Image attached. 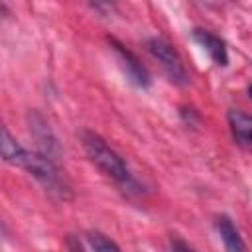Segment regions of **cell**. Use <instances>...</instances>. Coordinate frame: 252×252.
<instances>
[{
  "label": "cell",
  "mask_w": 252,
  "mask_h": 252,
  "mask_svg": "<svg viewBox=\"0 0 252 252\" xmlns=\"http://www.w3.org/2000/svg\"><path fill=\"white\" fill-rule=\"evenodd\" d=\"M2 158L8 163H14L22 169H26L30 175H33L45 191H49L57 199H71V187L65 181L59 167L53 163V159L41 152H30L20 146V142L8 132V128H2Z\"/></svg>",
  "instance_id": "cell-1"
},
{
  "label": "cell",
  "mask_w": 252,
  "mask_h": 252,
  "mask_svg": "<svg viewBox=\"0 0 252 252\" xmlns=\"http://www.w3.org/2000/svg\"><path fill=\"white\" fill-rule=\"evenodd\" d=\"M81 144L89 156V159L112 181H116L122 187H132L134 185V177L128 169V165L124 163V159L94 132L91 130H83L81 132Z\"/></svg>",
  "instance_id": "cell-2"
},
{
  "label": "cell",
  "mask_w": 252,
  "mask_h": 252,
  "mask_svg": "<svg viewBox=\"0 0 252 252\" xmlns=\"http://www.w3.org/2000/svg\"><path fill=\"white\" fill-rule=\"evenodd\" d=\"M146 47H148V51L161 63L163 71L167 73V77H169L173 83H177V85H187V83H189V75H187V71H185V65H183L179 53H177L165 39H161V37H152V39H148Z\"/></svg>",
  "instance_id": "cell-3"
},
{
  "label": "cell",
  "mask_w": 252,
  "mask_h": 252,
  "mask_svg": "<svg viewBox=\"0 0 252 252\" xmlns=\"http://www.w3.org/2000/svg\"><path fill=\"white\" fill-rule=\"evenodd\" d=\"M108 41H110V45H112V49H114V53H116V57L120 61V67L124 69V75L128 77V81L132 85L140 87V89H148L152 79H150L148 69L140 63V59L132 51H128L122 43H118L116 39H108Z\"/></svg>",
  "instance_id": "cell-4"
},
{
  "label": "cell",
  "mask_w": 252,
  "mask_h": 252,
  "mask_svg": "<svg viewBox=\"0 0 252 252\" xmlns=\"http://www.w3.org/2000/svg\"><path fill=\"white\" fill-rule=\"evenodd\" d=\"M193 39L209 53V57L217 63V65H220V67H226L228 65V51H226V43L219 37V35H215L213 32H209V30H201V28H197V30H193Z\"/></svg>",
  "instance_id": "cell-5"
},
{
  "label": "cell",
  "mask_w": 252,
  "mask_h": 252,
  "mask_svg": "<svg viewBox=\"0 0 252 252\" xmlns=\"http://www.w3.org/2000/svg\"><path fill=\"white\" fill-rule=\"evenodd\" d=\"M228 124L236 144L252 152V116L240 110H228Z\"/></svg>",
  "instance_id": "cell-6"
},
{
  "label": "cell",
  "mask_w": 252,
  "mask_h": 252,
  "mask_svg": "<svg viewBox=\"0 0 252 252\" xmlns=\"http://www.w3.org/2000/svg\"><path fill=\"white\" fill-rule=\"evenodd\" d=\"M217 230L220 234V240H222L226 252H246V244H244L240 232L236 230L234 222L226 215H220L217 219Z\"/></svg>",
  "instance_id": "cell-7"
},
{
  "label": "cell",
  "mask_w": 252,
  "mask_h": 252,
  "mask_svg": "<svg viewBox=\"0 0 252 252\" xmlns=\"http://www.w3.org/2000/svg\"><path fill=\"white\" fill-rule=\"evenodd\" d=\"M30 130H32L33 138L37 140V144L41 148V154H45V156L51 158V152L57 148V142H55V136L51 134L49 126L45 124V120L37 112L30 114Z\"/></svg>",
  "instance_id": "cell-8"
},
{
  "label": "cell",
  "mask_w": 252,
  "mask_h": 252,
  "mask_svg": "<svg viewBox=\"0 0 252 252\" xmlns=\"http://www.w3.org/2000/svg\"><path fill=\"white\" fill-rule=\"evenodd\" d=\"M89 242H91L94 252H122L118 248V244L114 240H110L108 236H104L102 232H91L89 234Z\"/></svg>",
  "instance_id": "cell-9"
},
{
  "label": "cell",
  "mask_w": 252,
  "mask_h": 252,
  "mask_svg": "<svg viewBox=\"0 0 252 252\" xmlns=\"http://www.w3.org/2000/svg\"><path fill=\"white\" fill-rule=\"evenodd\" d=\"M171 250H173V252H195V250H193L189 244H185L181 238H173V240H171Z\"/></svg>",
  "instance_id": "cell-10"
},
{
  "label": "cell",
  "mask_w": 252,
  "mask_h": 252,
  "mask_svg": "<svg viewBox=\"0 0 252 252\" xmlns=\"http://www.w3.org/2000/svg\"><path fill=\"white\" fill-rule=\"evenodd\" d=\"M248 93H250V98H252V85L248 87Z\"/></svg>",
  "instance_id": "cell-11"
},
{
  "label": "cell",
  "mask_w": 252,
  "mask_h": 252,
  "mask_svg": "<svg viewBox=\"0 0 252 252\" xmlns=\"http://www.w3.org/2000/svg\"><path fill=\"white\" fill-rule=\"evenodd\" d=\"M73 252H81V250H73Z\"/></svg>",
  "instance_id": "cell-12"
}]
</instances>
